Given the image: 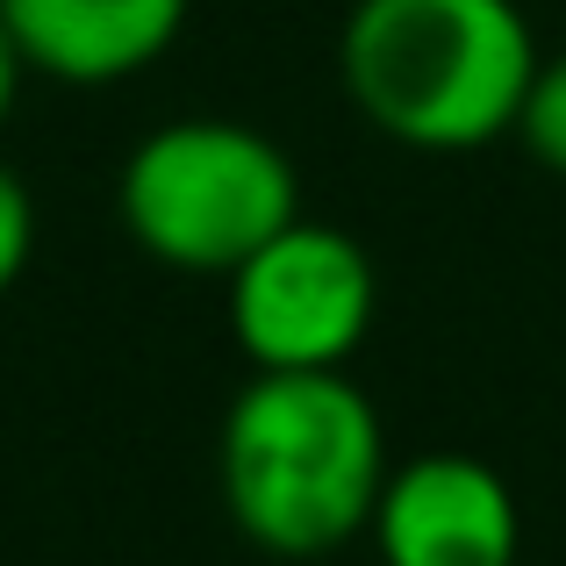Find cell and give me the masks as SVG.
Segmentation results:
<instances>
[{
  "mask_svg": "<svg viewBox=\"0 0 566 566\" xmlns=\"http://www.w3.org/2000/svg\"><path fill=\"white\" fill-rule=\"evenodd\" d=\"M538 57V29L516 0H352L337 80L380 137L481 151L516 137Z\"/></svg>",
  "mask_w": 566,
  "mask_h": 566,
  "instance_id": "7a4b0ae2",
  "label": "cell"
},
{
  "mask_svg": "<svg viewBox=\"0 0 566 566\" xmlns=\"http://www.w3.org/2000/svg\"><path fill=\"white\" fill-rule=\"evenodd\" d=\"M22 80H29V57H22V43H14V29L0 22V129H8L14 101H22Z\"/></svg>",
  "mask_w": 566,
  "mask_h": 566,
  "instance_id": "9c48e42d",
  "label": "cell"
},
{
  "mask_svg": "<svg viewBox=\"0 0 566 566\" xmlns=\"http://www.w3.org/2000/svg\"><path fill=\"white\" fill-rule=\"evenodd\" d=\"M366 538H374L380 566H516L524 559V510L488 459L416 452L387 467Z\"/></svg>",
  "mask_w": 566,
  "mask_h": 566,
  "instance_id": "5b68a950",
  "label": "cell"
},
{
  "mask_svg": "<svg viewBox=\"0 0 566 566\" xmlns=\"http://www.w3.org/2000/svg\"><path fill=\"white\" fill-rule=\"evenodd\" d=\"M193 0H0L29 72L57 86H115L180 43Z\"/></svg>",
  "mask_w": 566,
  "mask_h": 566,
  "instance_id": "8992f818",
  "label": "cell"
},
{
  "mask_svg": "<svg viewBox=\"0 0 566 566\" xmlns=\"http://www.w3.org/2000/svg\"><path fill=\"white\" fill-rule=\"evenodd\" d=\"M387 467V423L352 374H251L216 430L222 510L280 566L366 538Z\"/></svg>",
  "mask_w": 566,
  "mask_h": 566,
  "instance_id": "6da1fadb",
  "label": "cell"
},
{
  "mask_svg": "<svg viewBox=\"0 0 566 566\" xmlns=\"http://www.w3.org/2000/svg\"><path fill=\"white\" fill-rule=\"evenodd\" d=\"M516 137H524V151L538 158L553 180H566V51L538 57L531 94H524V115H516Z\"/></svg>",
  "mask_w": 566,
  "mask_h": 566,
  "instance_id": "52a82bcc",
  "label": "cell"
},
{
  "mask_svg": "<svg viewBox=\"0 0 566 566\" xmlns=\"http://www.w3.org/2000/svg\"><path fill=\"white\" fill-rule=\"evenodd\" d=\"M29 259H36V201H29L22 172L0 166V294L29 273Z\"/></svg>",
  "mask_w": 566,
  "mask_h": 566,
  "instance_id": "ba28073f",
  "label": "cell"
},
{
  "mask_svg": "<svg viewBox=\"0 0 566 566\" xmlns=\"http://www.w3.org/2000/svg\"><path fill=\"white\" fill-rule=\"evenodd\" d=\"M230 337L251 374H345L380 308L366 244L337 222L294 216L230 280Z\"/></svg>",
  "mask_w": 566,
  "mask_h": 566,
  "instance_id": "277c9868",
  "label": "cell"
},
{
  "mask_svg": "<svg viewBox=\"0 0 566 566\" xmlns=\"http://www.w3.org/2000/svg\"><path fill=\"white\" fill-rule=\"evenodd\" d=\"M115 216L172 273L230 280L273 230L302 216V172L265 129L230 115H180L129 144Z\"/></svg>",
  "mask_w": 566,
  "mask_h": 566,
  "instance_id": "3957f363",
  "label": "cell"
}]
</instances>
